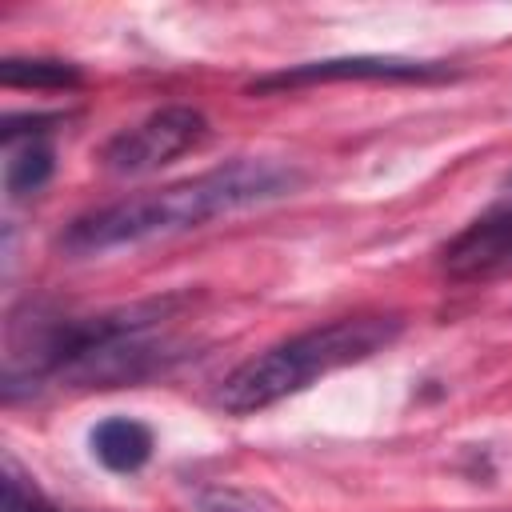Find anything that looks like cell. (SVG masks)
I'll return each instance as SVG.
<instances>
[{
	"instance_id": "cell-1",
	"label": "cell",
	"mask_w": 512,
	"mask_h": 512,
	"mask_svg": "<svg viewBox=\"0 0 512 512\" xmlns=\"http://www.w3.org/2000/svg\"><path fill=\"white\" fill-rule=\"evenodd\" d=\"M300 184L304 176L292 164L240 156L200 176L164 184L156 192L124 196L116 204L84 212L60 232L56 248L72 260L104 256L116 248H136V244L164 240L188 228H204L208 220H220V216H232V212H244V208H256L280 196H292Z\"/></svg>"
},
{
	"instance_id": "cell-2",
	"label": "cell",
	"mask_w": 512,
	"mask_h": 512,
	"mask_svg": "<svg viewBox=\"0 0 512 512\" xmlns=\"http://www.w3.org/2000/svg\"><path fill=\"white\" fill-rule=\"evenodd\" d=\"M400 328L404 324L396 316H340V320L316 324L308 332H296V336L248 356L244 364H236L220 380L216 404L232 416L272 408L284 396L304 392L312 380L384 352L400 336Z\"/></svg>"
},
{
	"instance_id": "cell-3",
	"label": "cell",
	"mask_w": 512,
	"mask_h": 512,
	"mask_svg": "<svg viewBox=\"0 0 512 512\" xmlns=\"http://www.w3.org/2000/svg\"><path fill=\"white\" fill-rule=\"evenodd\" d=\"M204 132H208V120H204L200 108L164 104V108L148 112L144 120L120 128L100 148V164L112 176H144V172H156V168L172 164L188 148H196L204 140Z\"/></svg>"
},
{
	"instance_id": "cell-4",
	"label": "cell",
	"mask_w": 512,
	"mask_h": 512,
	"mask_svg": "<svg viewBox=\"0 0 512 512\" xmlns=\"http://www.w3.org/2000/svg\"><path fill=\"white\" fill-rule=\"evenodd\" d=\"M452 76L440 60H408V56H328V60H304L280 72H268L248 84V92L268 96L284 88H308V84H344V80H444Z\"/></svg>"
},
{
	"instance_id": "cell-5",
	"label": "cell",
	"mask_w": 512,
	"mask_h": 512,
	"mask_svg": "<svg viewBox=\"0 0 512 512\" xmlns=\"http://www.w3.org/2000/svg\"><path fill=\"white\" fill-rule=\"evenodd\" d=\"M440 260L452 280H492L512 272V204L492 208L456 232Z\"/></svg>"
},
{
	"instance_id": "cell-6",
	"label": "cell",
	"mask_w": 512,
	"mask_h": 512,
	"mask_svg": "<svg viewBox=\"0 0 512 512\" xmlns=\"http://www.w3.org/2000/svg\"><path fill=\"white\" fill-rule=\"evenodd\" d=\"M92 456L108 472H140L152 460V428L132 416H108L88 432Z\"/></svg>"
},
{
	"instance_id": "cell-7",
	"label": "cell",
	"mask_w": 512,
	"mask_h": 512,
	"mask_svg": "<svg viewBox=\"0 0 512 512\" xmlns=\"http://www.w3.org/2000/svg\"><path fill=\"white\" fill-rule=\"evenodd\" d=\"M56 172V156L44 140H24V144H12L8 148V160H4V192L12 200L20 196H36Z\"/></svg>"
},
{
	"instance_id": "cell-8",
	"label": "cell",
	"mask_w": 512,
	"mask_h": 512,
	"mask_svg": "<svg viewBox=\"0 0 512 512\" xmlns=\"http://www.w3.org/2000/svg\"><path fill=\"white\" fill-rule=\"evenodd\" d=\"M0 84L4 88H76L80 68L68 64V60L8 56V60H0Z\"/></svg>"
},
{
	"instance_id": "cell-9",
	"label": "cell",
	"mask_w": 512,
	"mask_h": 512,
	"mask_svg": "<svg viewBox=\"0 0 512 512\" xmlns=\"http://www.w3.org/2000/svg\"><path fill=\"white\" fill-rule=\"evenodd\" d=\"M200 512H276L264 496H252L244 488H204Z\"/></svg>"
},
{
	"instance_id": "cell-10",
	"label": "cell",
	"mask_w": 512,
	"mask_h": 512,
	"mask_svg": "<svg viewBox=\"0 0 512 512\" xmlns=\"http://www.w3.org/2000/svg\"><path fill=\"white\" fill-rule=\"evenodd\" d=\"M4 512H60L56 504H48L40 496V488L32 480H24L12 464H8V480H4Z\"/></svg>"
}]
</instances>
